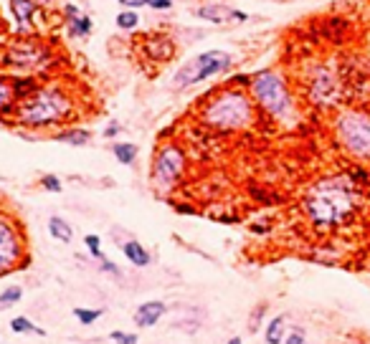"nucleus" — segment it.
I'll use <instances>...</instances> for the list:
<instances>
[{
  "label": "nucleus",
  "mask_w": 370,
  "mask_h": 344,
  "mask_svg": "<svg viewBox=\"0 0 370 344\" xmlns=\"http://www.w3.org/2000/svg\"><path fill=\"white\" fill-rule=\"evenodd\" d=\"M137 26H139V15L135 10H122V13H117V28H122V31H135Z\"/></svg>",
  "instance_id": "obj_24"
},
{
  "label": "nucleus",
  "mask_w": 370,
  "mask_h": 344,
  "mask_svg": "<svg viewBox=\"0 0 370 344\" xmlns=\"http://www.w3.org/2000/svg\"><path fill=\"white\" fill-rule=\"evenodd\" d=\"M0 203H3V192H0Z\"/></svg>",
  "instance_id": "obj_36"
},
{
  "label": "nucleus",
  "mask_w": 370,
  "mask_h": 344,
  "mask_svg": "<svg viewBox=\"0 0 370 344\" xmlns=\"http://www.w3.org/2000/svg\"><path fill=\"white\" fill-rule=\"evenodd\" d=\"M39 185L43 187L46 192H61L64 190V182H61L59 175H43V178L39 180Z\"/></svg>",
  "instance_id": "obj_27"
},
{
  "label": "nucleus",
  "mask_w": 370,
  "mask_h": 344,
  "mask_svg": "<svg viewBox=\"0 0 370 344\" xmlns=\"http://www.w3.org/2000/svg\"><path fill=\"white\" fill-rule=\"evenodd\" d=\"M20 299H23V286L20 284L6 286V289L0 292V311H8V309H13V306H18Z\"/></svg>",
  "instance_id": "obj_22"
},
{
  "label": "nucleus",
  "mask_w": 370,
  "mask_h": 344,
  "mask_svg": "<svg viewBox=\"0 0 370 344\" xmlns=\"http://www.w3.org/2000/svg\"><path fill=\"white\" fill-rule=\"evenodd\" d=\"M307 92H310V99L317 106H335L337 99H340V81L327 66H317L312 73Z\"/></svg>",
  "instance_id": "obj_10"
},
{
  "label": "nucleus",
  "mask_w": 370,
  "mask_h": 344,
  "mask_svg": "<svg viewBox=\"0 0 370 344\" xmlns=\"http://www.w3.org/2000/svg\"><path fill=\"white\" fill-rule=\"evenodd\" d=\"M266 309H269V304H256L252 311V319H249V331H259V324H261V319H264Z\"/></svg>",
  "instance_id": "obj_29"
},
{
  "label": "nucleus",
  "mask_w": 370,
  "mask_h": 344,
  "mask_svg": "<svg viewBox=\"0 0 370 344\" xmlns=\"http://www.w3.org/2000/svg\"><path fill=\"white\" fill-rule=\"evenodd\" d=\"M357 206H360V192L355 182L345 175L317 180L302 198L304 215L320 231H332L345 225L357 213Z\"/></svg>",
  "instance_id": "obj_1"
},
{
  "label": "nucleus",
  "mask_w": 370,
  "mask_h": 344,
  "mask_svg": "<svg viewBox=\"0 0 370 344\" xmlns=\"http://www.w3.org/2000/svg\"><path fill=\"white\" fill-rule=\"evenodd\" d=\"M185 165H188V157H185V150L178 142H165L163 147H158V152L152 157V185H155V190H172L185 175Z\"/></svg>",
  "instance_id": "obj_9"
},
{
  "label": "nucleus",
  "mask_w": 370,
  "mask_h": 344,
  "mask_svg": "<svg viewBox=\"0 0 370 344\" xmlns=\"http://www.w3.org/2000/svg\"><path fill=\"white\" fill-rule=\"evenodd\" d=\"M119 132H122V124H119V122H109V124L104 127V132H102V137H104V139H114Z\"/></svg>",
  "instance_id": "obj_32"
},
{
  "label": "nucleus",
  "mask_w": 370,
  "mask_h": 344,
  "mask_svg": "<svg viewBox=\"0 0 370 344\" xmlns=\"http://www.w3.org/2000/svg\"><path fill=\"white\" fill-rule=\"evenodd\" d=\"M64 15H67V28L71 38H86V36L92 34V18L81 13L76 6L67 3L64 6Z\"/></svg>",
  "instance_id": "obj_14"
},
{
  "label": "nucleus",
  "mask_w": 370,
  "mask_h": 344,
  "mask_svg": "<svg viewBox=\"0 0 370 344\" xmlns=\"http://www.w3.org/2000/svg\"><path fill=\"white\" fill-rule=\"evenodd\" d=\"M97 264H100V271L102 273H109V276H114V278H122L119 266L114 264V261H109V258H107V253H102V256L97 258Z\"/></svg>",
  "instance_id": "obj_28"
},
{
  "label": "nucleus",
  "mask_w": 370,
  "mask_h": 344,
  "mask_svg": "<svg viewBox=\"0 0 370 344\" xmlns=\"http://www.w3.org/2000/svg\"><path fill=\"white\" fill-rule=\"evenodd\" d=\"M193 13H196V18L208 20V23H244V20H249L244 10H236V8L224 6V3H208V6L196 8Z\"/></svg>",
  "instance_id": "obj_11"
},
{
  "label": "nucleus",
  "mask_w": 370,
  "mask_h": 344,
  "mask_svg": "<svg viewBox=\"0 0 370 344\" xmlns=\"http://www.w3.org/2000/svg\"><path fill=\"white\" fill-rule=\"evenodd\" d=\"M335 137L345 152L370 162V112L345 109L335 117Z\"/></svg>",
  "instance_id": "obj_7"
},
{
  "label": "nucleus",
  "mask_w": 370,
  "mask_h": 344,
  "mask_svg": "<svg viewBox=\"0 0 370 344\" xmlns=\"http://www.w3.org/2000/svg\"><path fill=\"white\" fill-rule=\"evenodd\" d=\"M94 134L86 129V127H67V129H59V132L53 134L56 142L61 145H69V147H86L92 142Z\"/></svg>",
  "instance_id": "obj_16"
},
{
  "label": "nucleus",
  "mask_w": 370,
  "mask_h": 344,
  "mask_svg": "<svg viewBox=\"0 0 370 344\" xmlns=\"http://www.w3.org/2000/svg\"><path fill=\"white\" fill-rule=\"evenodd\" d=\"M76 117V99L67 86L41 84L31 96L15 104L13 124L34 132H46L53 127H64Z\"/></svg>",
  "instance_id": "obj_2"
},
{
  "label": "nucleus",
  "mask_w": 370,
  "mask_h": 344,
  "mask_svg": "<svg viewBox=\"0 0 370 344\" xmlns=\"http://www.w3.org/2000/svg\"><path fill=\"white\" fill-rule=\"evenodd\" d=\"M167 314V304L163 301V299H147V301H142V304L135 309V324L139 327V329H152L155 324H160V319Z\"/></svg>",
  "instance_id": "obj_12"
},
{
  "label": "nucleus",
  "mask_w": 370,
  "mask_h": 344,
  "mask_svg": "<svg viewBox=\"0 0 370 344\" xmlns=\"http://www.w3.org/2000/svg\"><path fill=\"white\" fill-rule=\"evenodd\" d=\"M0 66L11 69L20 76H36V73H43L53 66V51L43 41L18 36L6 46L0 56Z\"/></svg>",
  "instance_id": "obj_6"
},
{
  "label": "nucleus",
  "mask_w": 370,
  "mask_h": 344,
  "mask_svg": "<svg viewBox=\"0 0 370 344\" xmlns=\"http://www.w3.org/2000/svg\"><path fill=\"white\" fill-rule=\"evenodd\" d=\"M109 339L114 344H139V337L135 331H125V329H114L109 331Z\"/></svg>",
  "instance_id": "obj_25"
},
{
  "label": "nucleus",
  "mask_w": 370,
  "mask_h": 344,
  "mask_svg": "<svg viewBox=\"0 0 370 344\" xmlns=\"http://www.w3.org/2000/svg\"><path fill=\"white\" fill-rule=\"evenodd\" d=\"M145 8H152V10H170L172 0H145Z\"/></svg>",
  "instance_id": "obj_31"
},
{
  "label": "nucleus",
  "mask_w": 370,
  "mask_h": 344,
  "mask_svg": "<svg viewBox=\"0 0 370 344\" xmlns=\"http://www.w3.org/2000/svg\"><path fill=\"white\" fill-rule=\"evenodd\" d=\"M84 245H86V251H89V256L92 258H100L102 253V238L97 236V233H89V236H84Z\"/></svg>",
  "instance_id": "obj_26"
},
{
  "label": "nucleus",
  "mask_w": 370,
  "mask_h": 344,
  "mask_svg": "<svg viewBox=\"0 0 370 344\" xmlns=\"http://www.w3.org/2000/svg\"><path fill=\"white\" fill-rule=\"evenodd\" d=\"M233 66V56L228 51H221V48H211V51H203L200 56L191 59L188 64L175 71L172 76V89H188V86L203 84V81L226 73Z\"/></svg>",
  "instance_id": "obj_8"
},
{
  "label": "nucleus",
  "mask_w": 370,
  "mask_h": 344,
  "mask_svg": "<svg viewBox=\"0 0 370 344\" xmlns=\"http://www.w3.org/2000/svg\"><path fill=\"white\" fill-rule=\"evenodd\" d=\"M8 327H11L13 334H36V337H46V329L34 324L28 317H13L11 322H8Z\"/></svg>",
  "instance_id": "obj_21"
},
{
  "label": "nucleus",
  "mask_w": 370,
  "mask_h": 344,
  "mask_svg": "<svg viewBox=\"0 0 370 344\" xmlns=\"http://www.w3.org/2000/svg\"><path fill=\"white\" fill-rule=\"evenodd\" d=\"M11 3V13L15 20V31L18 36H26L34 31V18L39 13V3L36 0H8Z\"/></svg>",
  "instance_id": "obj_13"
},
{
  "label": "nucleus",
  "mask_w": 370,
  "mask_h": 344,
  "mask_svg": "<svg viewBox=\"0 0 370 344\" xmlns=\"http://www.w3.org/2000/svg\"><path fill=\"white\" fill-rule=\"evenodd\" d=\"M15 92H13V84L8 76L0 73V122H13V114H15Z\"/></svg>",
  "instance_id": "obj_15"
},
{
  "label": "nucleus",
  "mask_w": 370,
  "mask_h": 344,
  "mask_svg": "<svg viewBox=\"0 0 370 344\" xmlns=\"http://www.w3.org/2000/svg\"><path fill=\"white\" fill-rule=\"evenodd\" d=\"M74 317L79 319V324L92 327L102 317V309H89V306H74Z\"/></svg>",
  "instance_id": "obj_23"
},
{
  "label": "nucleus",
  "mask_w": 370,
  "mask_h": 344,
  "mask_svg": "<svg viewBox=\"0 0 370 344\" xmlns=\"http://www.w3.org/2000/svg\"><path fill=\"white\" fill-rule=\"evenodd\" d=\"M122 256H125L132 266H137V268H147V266L152 264L150 251H147L145 245L139 243V241H135V238H130V241L122 243Z\"/></svg>",
  "instance_id": "obj_17"
},
{
  "label": "nucleus",
  "mask_w": 370,
  "mask_h": 344,
  "mask_svg": "<svg viewBox=\"0 0 370 344\" xmlns=\"http://www.w3.org/2000/svg\"><path fill=\"white\" fill-rule=\"evenodd\" d=\"M112 155L117 157L119 165H135L139 157V147L135 142H114L112 145Z\"/></svg>",
  "instance_id": "obj_20"
},
{
  "label": "nucleus",
  "mask_w": 370,
  "mask_h": 344,
  "mask_svg": "<svg viewBox=\"0 0 370 344\" xmlns=\"http://www.w3.org/2000/svg\"><path fill=\"white\" fill-rule=\"evenodd\" d=\"M287 337V317L285 314H277L271 317L264 327V342L266 344H285Z\"/></svg>",
  "instance_id": "obj_18"
},
{
  "label": "nucleus",
  "mask_w": 370,
  "mask_h": 344,
  "mask_svg": "<svg viewBox=\"0 0 370 344\" xmlns=\"http://www.w3.org/2000/svg\"><path fill=\"white\" fill-rule=\"evenodd\" d=\"M117 3H122V6H125L127 10H135V8H142V6H145V0H117Z\"/></svg>",
  "instance_id": "obj_33"
},
{
  "label": "nucleus",
  "mask_w": 370,
  "mask_h": 344,
  "mask_svg": "<svg viewBox=\"0 0 370 344\" xmlns=\"http://www.w3.org/2000/svg\"><path fill=\"white\" fill-rule=\"evenodd\" d=\"M200 122L216 132H241L256 122V104L249 92L238 86H226L203 104Z\"/></svg>",
  "instance_id": "obj_3"
},
{
  "label": "nucleus",
  "mask_w": 370,
  "mask_h": 344,
  "mask_svg": "<svg viewBox=\"0 0 370 344\" xmlns=\"http://www.w3.org/2000/svg\"><path fill=\"white\" fill-rule=\"evenodd\" d=\"M226 344H244V339H241V337H231V339H226Z\"/></svg>",
  "instance_id": "obj_34"
},
{
  "label": "nucleus",
  "mask_w": 370,
  "mask_h": 344,
  "mask_svg": "<svg viewBox=\"0 0 370 344\" xmlns=\"http://www.w3.org/2000/svg\"><path fill=\"white\" fill-rule=\"evenodd\" d=\"M36 3H39V6H41V8H43V6H51L53 0H36Z\"/></svg>",
  "instance_id": "obj_35"
},
{
  "label": "nucleus",
  "mask_w": 370,
  "mask_h": 344,
  "mask_svg": "<svg viewBox=\"0 0 370 344\" xmlns=\"http://www.w3.org/2000/svg\"><path fill=\"white\" fill-rule=\"evenodd\" d=\"M285 344H307V334H304L302 327H294L292 331H287Z\"/></svg>",
  "instance_id": "obj_30"
},
{
  "label": "nucleus",
  "mask_w": 370,
  "mask_h": 344,
  "mask_svg": "<svg viewBox=\"0 0 370 344\" xmlns=\"http://www.w3.org/2000/svg\"><path fill=\"white\" fill-rule=\"evenodd\" d=\"M48 233H51L53 241H59V243H71L74 241V228L67 218H61V215H51L48 218Z\"/></svg>",
  "instance_id": "obj_19"
},
{
  "label": "nucleus",
  "mask_w": 370,
  "mask_h": 344,
  "mask_svg": "<svg viewBox=\"0 0 370 344\" xmlns=\"http://www.w3.org/2000/svg\"><path fill=\"white\" fill-rule=\"evenodd\" d=\"M249 94H252L256 109H261L277 124L292 127L297 122V101L292 96L287 79L277 69H261V71L252 73Z\"/></svg>",
  "instance_id": "obj_4"
},
{
  "label": "nucleus",
  "mask_w": 370,
  "mask_h": 344,
  "mask_svg": "<svg viewBox=\"0 0 370 344\" xmlns=\"http://www.w3.org/2000/svg\"><path fill=\"white\" fill-rule=\"evenodd\" d=\"M31 266L28 236L18 215L0 208V278Z\"/></svg>",
  "instance_id": "obj_5"
}]
</instances>
